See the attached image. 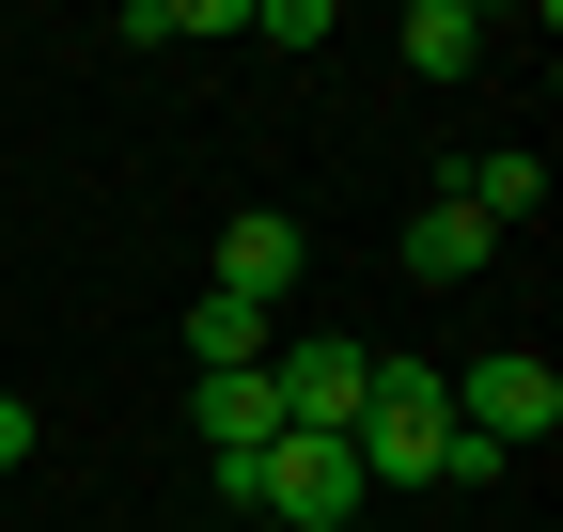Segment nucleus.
<instances>
[{"instance_id":"9d476101","label":"nucleus","mask_w":563,"mask_h":532,"mask_svg":"<svg viewBox=\"0 0 563 532\" xmlns=\"http://www.w3.org/2000/svg\"><path fill=\"white\" fill-rule=\"evenodd\" d=\"M16 454H32V408H16V391H0V470H16Z\"/></svg>"},{"instance_id":"6e6552de","label":"nucleus","mask_w":563,"mask_h":532,"mask_svg":"<svg viewBox=\"0 0 563 532\" xmlns=\"http://www.w3.org/2000/svg\"><path fill=\"white\" fill-rule=\"evenodd\" d=\"M485 47H501V32H485L470 0H422V16H407V79H470Z\"/></svg>"},{"instance_id":"7ed1b4c3","label":"nucleus","mask_w":563,"mask_h":532,"mask_svg":"<svg viewBox=\"0 0 563 532\" xmlns=\"http://www.w3.org/2000/svg\"><path fill=\"white\" fill-rule=\"evenodd\" d=\"M454 423H470V439H501V454H517V439H548V423H563V376H548L532 345H485V361L454 376Z\"/></svg>"},{"instance_id":"1a4fd4ad","label":"nucleus","mask_w":563,"mask_h":532,"mask_svg":"<svg viewBox=\"0 0 563 532\" xmlns=\"http://www.w3.org/2000/svg\"><path fill=\"white\" fill-rule=\"evenodd\" d=\"M454 204H470L485 235H517V220L548 204V173H532V157H454Z\"/></svg>"},{"instance_id":"423d86ee","label":"nucleus","mask_w":563,"mask_h":532,"mask_svg":"<svg viewBox=\"0 0 563 532\" xmlns=\"http://www.w3.org/2000/svg\"><path fill=\"white\" fill-rule=\"evenodd\" d=\"M485 251H501V235H485V220L454 204V188H422V204H407V266H422V282H470Z\"/></svg>"},{"instance_id":"f257e3e1","label":"nucleus","mask_w":563,"mask_h":532,"mask_svg":"<svg viewBox=\"0 0 563 532\" xmlns=\"http://www.w3.org/2000/svg\"><path fill=\"white\" fill-rule=\"evenodd\" d=\"M203 486H220L235 517H282V532H344V517L376 501L361 454H344V439H298V423H282L266 454H203Z\"/></svg>"},{"instance_id":"39448f33","label":"nucleus","mask_w":563,"mask_h":532,"mask_svg":"<svg viewBox=\"0 0 563 532\" xmlns=\"http://www.w3.org/2000/svg\"><path fill=\"white\" fill-rule=\"evenodd\" d=\"M188 423H203V454H266V439H282L266 361H251V376H188Z\"/></svg>"},{"instance_id":"0eeeda50","label":"nucleus","mask_w":563,"mask_h":532,"mask_svg":"<svg viewBox=\"0 0 563 532\" xmlns=\"http://www.w3.org/2000/svg\"><path fill=\"white\" fill-rule=\"evenodd\" d=\"M266 345H282V329H266L251 298H188V376H251Z\"/></svg>"},{"instance_id":"20e7f679","label":"nucleus","mask_w":563,"mask_h":532,"mask_svg":"<svg viewBox=\"0 0 563 532\" xmlns=\"http://www.w3.org/2000/svg\"><path fill=\"white\" fill-rule=\"evenodd\" d=\"M282 282H298V220H220V282H203V298H251V313H282Z\"/></svg>"},{"instance_id":"f03ea898","label":"nucleus","mask_w":563,"mask_h":532,"mask_svg":"<svg viewBox=\"0 0 563 532\" xmlns=\"http://www.w3.org/2000/svg\"><path fill=\"white\" fill-rule=\"evenodd\" d=\"M361 376H376V345H344V329L266 345V391H282V423H298V439H344V423H361Z\"/></svg>"}]
</instances>
